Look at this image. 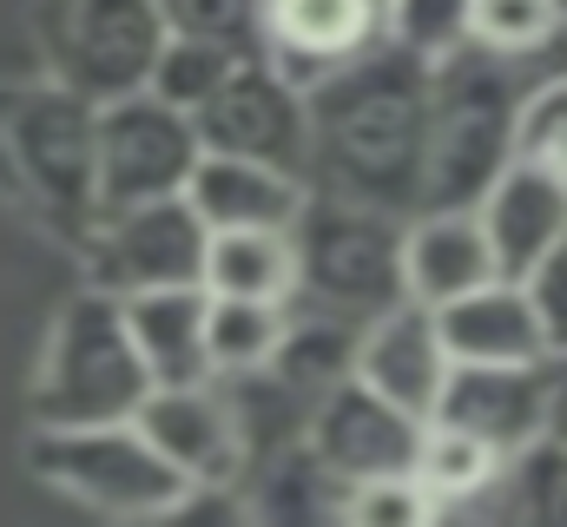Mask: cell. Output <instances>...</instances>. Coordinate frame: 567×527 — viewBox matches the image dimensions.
Returning <instances> with one entry per match:
<instances>
[{
  "label": "cell",
  "mask_w": 567,
  "mask_h": 527,
  "mask_svg": "<svg viewBox=\"0 0 567 527\" xmlns=\"http://www.w3.org/2000/svg\"><path fill=\"white\" fill-rule=\"evenodd\" d=\"M205 218L178 198H152L126 211H100L80 238L86 283L106 297H140V290H172V283H198L205 270Z\"/></svg>",
  "instance_id": "9c48e42d"
},
{
  "label": "cell",
  "mask_w": 567,
  "mask_h": 527,
  "mask_svg": "<svg viewBox=\"0 0 567 527\" xmlns=\"http://www.w3.org/2000/svg\"><path fill=\"white\" fill-rule=\"evenodd\" d=\"M27 462L66 502L113 521H165L192 508V482L140 435V422H86V428H33Z\"/></svg>",
  "instance_id": "8992f818"
},
{
  "label": "cell",
  "mask_w": 567,
  "mask_h": 527,
  "mask_svg": "<svg viewBox=\"0 0 567 527\" xmlns=\"http://www.w3.org/2000/svg\"><path fill=\"white\" fill-rule=\"evenodd\" d=\"M515 66L522 60H502L475 40L429 66V158L416 211H468L515 158V120L528 93Z\"/></svg>",
  "instance_id": "3957f363"
},
{
  "label": "cell",
  "mask_w": 567,
  "mask_h": 527,
  "mask_svg": "<svg viewBox=\"0 0 567 527\" xmlns=\"http://www.w3.org/2000/svg\"><path fill=\"white\" fill-rule=\"evenodd\" d=\"M561 178H567V165H561Z\"/></svg>",
  "instance_id": "d6a6232c"
},
{
  "label": "cell",
  "mask_w": 567,
  "mask_h": 527,
  "mask_svg": "<svg viewBox=\"0 0 567 527\" xmlns=\"http://www.w3.org/2000/svg\"><path fill=\"white\" fill-rule=\"evenodd\" d=\"M198 126L192 113L152 100V93H120L100 100L93 120V178H100V211H126L152 198H178L192 165H198Z\"/></svg>",
  "instance_id": "ba28073f"
},
{
  "label": "cell",
  "mask_w": 567,
  "mask_h": 527,
  "mask_svg": "<svg viewBox=\"0 0 567 527\" xmlns=\"http://www.w3.org/2000/svg\"><path fill=\"white\" fill-rule=\"evenodd\" d=\"M310 185L265 158H231V152H198L185 178V205L205 218V231H290L303 211Z\"/></svg>",
  "instance_id": "e0dca14e"
},
{
  "label": "cell",
  "mask_w": 567,
  "mask_h": 527,
  "mask_svg": "<svg viewBox=\"0 0 567 527\" xmlns=\"http://www.w3.org/2000/svg\"><path fill=\"white\" fill-rule=\"evenodd\" d=\"M548 395H555V363H449L429 415L468 428L495 455H515L548 428Z\"/></svg>",
  "instance_id": "4fadbf2b"
},
{
  "label": "cell",
  "mask_w": 567,
  "mask_h": 527,
  "mask_svg": "<svg viewBox=\"0 0 567 527\" xmlns=\"http://www.w3.org/2000/svg\"><path fill=\"white\" fill-rule=\"evenodd\" d=\"M377 7H383V0H377Z\"/></svg>",
  "instance_id": "836d02e7"
},
{
  "label": "cell",
  "mask_w": 567,
  "mask_h": 527,
  "mask_svg": "<svg viewBox=\"0 0 567 527\" xmlns=\"http://www.w3.org/2000/svg\"><path fill=\"white\" fill-rule=\"evenodd\" d=\"M337 515L357 521V527H416L429 515H442V508H435V495H429L416 475H370V482H350L343 488Z\"/></svg>",
  "instance_id": "f1b7e54d"
},
{
  "label": "cell",
  "mask_w": 567,
  "mask_h": 527,
  "mask_svg": "<svg viewBox=\"0 0 567 527\" xmlns=\"http://www.w3.org/2000/svg\"><path fill=\"white\" fill-rule=\"evenodd\" d=\"M198 283L212 297H265L290 303V238L284 231H212Z\"/></svg>",
  "instance_id": "7402d4cb"
},
{
  "label": "cell",
  "mask_w": 567,
  "mask_h": 527,
  "mask_svg": "<svg viewBox=\"0 0 567 527\" xmlns=\"http://www.w3.org/2000/svg\"><path fill=\"white\" fill-rule=\"evenodd\" d=\"M140 435L192 482V488H225L245 475V415L231 395H218L212 383H165V390H145V402L133 409Z\"/></svg>",
  "instance_id": "7c38bea8"
},
{
  "label": "cell",
  "mask_w": 567,
  "mask_h": 527,
  "mask_svg": "<svg viewBox=\"0 0 567 527\" xmlns=\"http://www.w3.org/2000/svg\"><path fill=\"white\" fill-rule=\"evenodd\" d=\"M515 152L542 158V165H567V73H555V80H542V86L522 93Z\"/></svg>",
  "instance_id": "f546056e"
},
{
  "label": "cell",
  "mask_w": 567,
  "mask_h": 527,
  "mask_svg": "<svg viewBox=\"0 0 567 527\" xmlns=\"http://www.w3.org/2000/svg\"><path fill=\"white\" fill-rule=\"evenodd\" d=\"M383 40L435 66L468 40V0H383Z\"/></svg>",
  "instance_id": "4316f807"
},
{
  "label": "cell",
  "mask_w": 567,
  "mask_h": 527,
  "mask_svg": "<svg viewBox=\"0 0 567 527\" xmlns=\"http://www.w3.org/2000/svg\"><path fill=\"white\" fill-rule=\"evenodd\" d=\"M435 330L449 363H555L542 317L528 310L515 277H488L449 303H435Z\"/></svg>",
  "instance_id": "ac0fdd59"
},
{
  "label": "cell",
  "mask_w": 567,
  "mask_h": 527,
  "mask_svg": "<svg viewBox=\"0 0 567 527\" xmlns=\"http://www.w3.org/2000/svg\"><path fill=\"white\" fill-rule=\"evenodd\" d=\"M290 303L370 323L403 297V218L310 192L290 218Z\"/></svg>",
  "instance_id": "277c9868"
},
{
  "label": "cell",
  "mask_w": 567,
  "mask_h": 527,
  "mask_svg": "<svg viewBox=\"0 0 567 527\" xmlns=\"http://www.w3.org/2000/svg\"><path fill=\"white\" fill-rule=\"evenodd\" d=\"M165 33H192V40H218L231 53H258V27H265V0H152Z\"/></svg>",
  "instance_id": "83f0119b"
},
{
  "label": "cell",
  "mask_w": 567,
  "mask_h": 527,
  "mask_svg": "<svg viewBox=\"0 0 567 527\" xmlns=\"http://www.w3.org/2000/svg\"><path fill=\"white\" fill-rule=\"evenodd\" d=\"M488 277H495V258H488L475 211H410L403 218V297L435 310Z\"/></svg>",
  "instance_id": "ffe728a7"
},
{
  "label": "cell",
  "mask_w": 567,
  "mask_h": 527,
  "mask_svg": "<svg viewBox=\"0 0 567 527\" xmlns=\"http://www.w3.org/2000/svg\"><path fill=\"white\" fill-rule=\"evenodd\" d=\"M548 435L567 442V370H555V395H548Z\"/></svg>",
  "instance_id": "1f68e13d"
},
{
  "label": "cell",
  "mask_w": 567,
  "mask_h": 527,
  "mask_svg": "<svg viewBox=\"0 0 567 527\" xmlns=\"http://www.w3.org/2000/svg\"><path fill=\"white\" fill-rule=\"evenodd\" d=\"M317 468L350 488V482H370V475H410L416 462V442H423V415L383 402L363 376H337L330 390H317L303 402V435H297Z\"/></svg>",
  "instance_id": "8fae6325"
},
{
  "label": "cell",
  "mask_w": 567,
  "mask_h": 527,
  "mask_svg": "<svg viewBox=\"0 0 567 527\" xmlns=\"http://www.w3.org/2000/svg\"><path fill=\"white\" fill-rule=\"evenodd\" d=\"M205 152H231V158H265L284 165L310 185V106L303 86L278 73L265 53H238L231 73L212 86V100L192 113Z\"/></svg>",
  "instance_id": "30bf717a"
},
{
  "label": "cell",
  "mask_w": 567,
  "mask_h": 527,
  "mask_svg": "<svg viewBox=\"0 0 567 527\" xmlns=\"http://www.w3.org/2000/svg\"><path fill=\"white\" fill-rule=\"evenodd\" d=\"M410 475L435 495V508H462V502H482L495 495V475H502V455L488 442H475L468 428H449L423 415V442H416V462Z\"/></svg>",
  "instance_id": "603a6c76"
},
{
  "label": "cell",
  "mask_w": 567,
  "mask_h": 527,
  "mask_svg": "<svg viewBox=\"0 0 567 527\" xmlns=\"http://www.w3.org/2000/svg\"><path fill=\"white\" fill-rule=\"evenodd\" d=\"M152 376H145L140 350L126 337L120 297L106 290H80L66 297V310L53 317V337L40 350L33 370V428H86V422H126L145 402Z\"/></svg>",
  "instance_id": "5b68a950"
},
{
  "label": "cell",
  "mask_w": 567,
  "mask_h": 527,
  "mask_svg": "<svg viewBox=\"0 0 567 527\" xmlns=\"http://www.w3.org/2000/svg\"><path fill=\"white\" fill-rule=\"evenodd\" d=\"M126 337L140 350L152 390L165 383H212V356H205V283H172V290H140L120 297Z\"/></svg>",
  "instance_id": "d6986e66"
},
{
  "label": "cell",
  "mask_w": 567,
  "mask_h": 527,
  "mask_svg": "<svg viewBox=\"0 0 567 527\" xmlns=\"http://www.w3.org/2000/svg\"><path fill=\"white\" fill-rule=\"evenodd\" d=\"M522 297H528V310L542 317V337H548V356L567 363V231L542 251V258L528 264L522 277Z\"/></svg>",
  "instance_id": "4dcf8cb0"
},
{
  "label": "cell",
  "mask_w": 567,
  "mask_h": 527,
  "mask_svg": "<svg viewBox=\"0 0 567 527\" xmlns=\"http://www.w3.org/2000/svg\"><path fill=\"white\" fill-rule=\"evenodd\" d=\"M567 0H468V40L502 60H535L561 40Z\"/></svg>",
  "instance_id": "d4e9b609"
},
{
  "label": "cell",
  "mask_w": 567,
  "mask_h": 527,
  "mask_svg": "<svg viewBox=\"0 0 567 527\" xmlns=\"http://www.w3.org/2000/svg\"><path fill=\"white\" fill-rule=\"evenodd\" d=\"M231 46H218V40H192V33H165V46H158V60H152V73H145V93L152 100H165V106H178V113H198L205 100H212V86L231 73Z\"/></svg>",
  "instance_id": "484cf974"
},
{
  "label": "cell",
  "mask_w": 567,
  "mask_h": 527,
  "mask_svg": "<svg viewBox=\"0 0 567 527\" xmlns=\"http://www.w3.org/2000/svg\"><path fill=\"white\" fill-rule=\"evenodd\" d=\"M468 211H475V225L488 238L495 277H522L567 231V178L561 165H542V158L515 152Z\"/></svg>",
  "instance_id": "5bb4252c"
},
{
  "label": "cell",
  "mask_w": 567,
  "mask_h": 527,
  "mask_svg": "<svg viewBox=\"0 0 567 527\" xmlns=\"http://www.w3.org/2000/svg\"><path fill=\"white\" fill-rule=\"evenodd\" d=\"M495 488H502V515L508 521H567V442H555L548 428L535 435V442H522L515 455H502V475H495Z\"/></svg>",
  "instance_id": "cb8c5ba5"
},
{
  "label": "cell",
  "mask_w": 567,
  "mask_h": 527,
  "mask_svg": "<svg viewBox=\"0 0 567 527\" xmlns=\"http://www.w3.org/2000/svg\"><path fill=\"white\" fill-rule=\"evenodd\" d=\"M350 376H363L370 390L410 415L435 409V390L449 376V350H442V330H435V310L416 297H396L390 310H377L363 330H357V363Z\"/></svg>",
  "instance_id": "2e32d148"
},
{
  "label": "cell",
  "mask_w": 567,
  "mask_h": 527,
  "mask_svg": "<svg viewBox=\"0 0 567 527\" xmlns=\"http://www.w3.org/2000/svg\"><path fill=\"white\" fill-rule=\"evenodd\" d=\"M284 317H290V303L212 297V290H205V356H212V376H218V383L258 376V370L271 363V350H278Z\"/></svg>",
  "instance_id": "44dd1931"
},
{
  "label": "cell",
  "mask_w": 567,
  "mask_h": 527,
  "mask_svg": "<svg viewBox=\"0 0 567 527\" xmlns=\"http://www.w3.org/2000/svg\"><path fill=\"white\" fill-rule=\"evenodd\" d=\"M303 106H310V192L396 218L423 205L429 60L377 40L337 73L310 80Z\"/></svg>",
  "instance_id": "6da1fadb"
},
{
  "label": "cell",
  "mask_w": 567,
  "mask_h": 527,
  "mask_svg": "<svg viewBox=\"0 0 567 527\" xmlns=\"http://www.w3.org/2000/svg\"><path fill=\"white\" fill-rule=\"evenodd\" d=\"M40 53H47V80L100 100L140 93L158 46H165V20L152 0H40Z\"/></svg>",
  "instance_id": "52a82bcc"
},
{
  "label": "cell",
  "mask_w": 567,
  "mask_h": 527,
  "mask_svg": "<svg viewBox=\"0 0 567 527\" xmlns=\"http://www.w3.org/2000/svg\"><path fill=\"white\" fill-rule=\"evenodd\" d=\"M93 120L100 106L60 80L0 86V198L66 245H80L100 218Z\"/></svg>",
  "instance_id": "7a4b0ae2"
},
{
  "label": "cell",
  "mask_w": 567,
  "mask_h": 527,
  "mask_svg": "<svg viewBox=\"0 0 567 527\" xmlns=\"http://www.w3.org/2000/svg\"><path fill=\"white\" fill-rule=\"evenodd\" d=\"M377 40H383L377 0H265V27H258V53L297 86L337 73Z\"/></svg>",
  "instance_id": "9a60e30c"
}]
</instances>
